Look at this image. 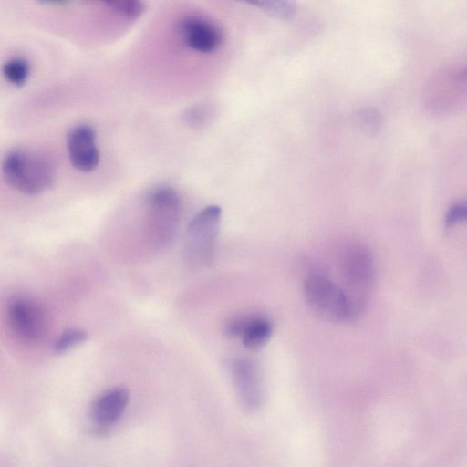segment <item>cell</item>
Masks as SVG:
<instances>
[{
    "label": "cell",
    "mask_w": 467,
    "mask_h": 467,
    "mask_svg": "<svg viewBox=\"0 0 467 467\" xmlns=\"http://www.w3.org/2000/svg\"><path fill=\"white\" fill-rule=\"evenodd\" d=\"M466 94V63L456 60L440 67L430 77L423 89V102L431 114L446 117L464 106Z\"/></svg>",
    "instance_id": "6da1fadb"
},
{
    "label": "cell",
    "mask_w": 467,
    "mask_h": 467,
    "mask_svg": "<svg viewBox=\"0 0 467 467\" xmlns=\"http://www.w3.org/2000/svg\"><path fill=\"white\" fill-rule=\"evenodd\" d=\"M3 176L8 185L28 195L48 190L55 182V169L48 159L23 149L8 151L2 162Z\"/></svg>",
    "instance_id": "7a4b0ae2"
},
{
    "label": "cell",
    "mask_w": 467,
    "mask_h": 467,
    "mask_svg": "<svg viewBox=\"0 0 467 467\" xmlns=\"http://www.w3.org/2000/svg\"><path fill=\"white\" fill-rule=\"evenodd\" d=\"M341 271L345 291L358 318L367 307L376 282V265L369 249L352 244L343 254Z\"/></svg>",
    "instance_id": "3957f363"
},
{
    "label": "cell",
    "mask_w": 467,
    "mask_h": 467,
    "mask_svg": "<svg viewBox=\"0 0 467 467\" xmlns=\"http://www.w3.org/2000/svg\"><path fill=\"white\" fill-rule=\"evenodd\" d=\"M302 291L306 306L320 318L334 323L357 319L343 288L326 275L309 273L303 281Z\"/></svg>",
    "instance_id": "277c9868"
},
{
    "label": "cell",
    "mask_w": 467,
    "mask_h": 467,
    "mask_svg": "<svg viewBox=\"0 0 467 467\" xmlns=\"http://www.w3.org/2000/svg\"><path fill=\"white\" fill-rule=\"evenodd\" d=\"M146 233L151 244L163 247L175 237L181 222L178 193L171 187L155 189L147 199Z\"/></svg>",
    "instance_id": "5b68a950"
},
{
    "label": "cell",
    "mask_w": 467,
    "mask_h": 467,
    "mask_svg": "<svg viewBox=\"0 0 467 467\" xmlns=\"http://www.w3.org/2000/svg\"><path fill=\"white\" fill-rule=\"evenodd\" d=\"M221 208L210 205L199 212L190 222L184 242V257L193 268L213 264L220 230Z\"/></svg>",
    "instance_id": "8992f818"
},
{
    "label": "cell",
    "mask_w": 467,
    "mask_h": 467,
    "mask_svg": "<svg viewBox=\"0 0 467 467\" xmlns=\"http://www.w3.org/2000/svg\"><path fill=\"white\" fill-rule=\"evenodd\" d=\"M176 32L186 47L200 54L215 52L223 41L221 28L213 21L200 16L182 17L177 22Z\"/></svg>",
    "instance_id": "52a82bcc"
},
{
    "label": "cell",
    "mask_w": 467,
    "mask_h": 467,
    "mask_svg": "<svg viewBox=\"0 0 467 467\" xmlns=\"http://www.w3.org/2000/svg\"><path fill=\"white\" fill-rule=\"evenodd\" d=\"M231 373L243 408L251 412L259 410L264 402V387L257 364L246 358L234 359Z\"/></svg>",
    "instance_id": "ba28073f"
},
{
    "label": "cell",
    "mask_w": 467,
    "mask_h": 467,
    "mask_svg": "<svg viewBox=\"0 0 467 467\" xmlns=\"http://www.w3.org/2000/svg\"><path fill=\"white\" fill-rule=\"evenodd\" d=\"M7 313L12 330L22 341L34 343L42 337L44 315L35 302L24 297L15 298L10 302Z\"/></svg>",
    "instance_id": "9c48e42d"
},
{
    "label": "cell",
    "mask_w": 467,
    "mask_h": 467,
    "mask_svg": "<svg viewBox=\"0 0 467 467\" xmlns=\"http://www.w3.org/2000/svg\"><path fill=\"white\" fill-rule=\"evenodd\" d=\"M67 149L72 165L80 171H91L99 162L96 133L92 127L80 124L74 127L67 136Z\"/></svg>",
    "instance_id": "30bf717a"
},
{
    "label": "cell",
    "mask_w": 467,
    "mask_h": 467,
    "mask_svg": "<svg viewBox=\"0 0 467 467\" xmlns=\"http://www.w3.org/2000/svg\"><path fill=\"white\" fill-rule=\"evenodd\" d=\"M129 397V390L123 387L109 389L99 396L91 409L95 423L101 428L116 423L125 411Z\"/></svg>",
    "instance_id": "8fae6325"
},
{
    "label": "cell",
    "mask_w": 467,
    "mask_h": 467,
    "mask_svg": "<svg viewBox=\"0 0 467 467\" xmlns=\"http://www.w3.org/2000/svg\"><path fill=\"white\" fill-rule=\"evenodd\" d=\"M272 333L273 325L266 317L259 314H245L239 337L244 348L257 350L268 342Z\"/></svg>",
    "instance_id": "7c38bea8"
},
{
    "label": "cell",
    "mask_w": 467,
    "mask_h": 467,
    "mask_svg": "<svg viewBox=\"0 0 467 467\" xmlns=\"http://www.w3.org/2000/svg\"><path fill=\"white\" fill-rule=\"evenodd\" d=\"M279 20H290L296 13V0H236Z\"/></svg>",
    "instance_id": "4fadbf2b"
},
{
    "label": "cell",
    "mask_w": 467,
    "mask_h": 467,
    "mask_svg": "<svg viewBox=\"0 0 467 467\" xmlns=\"http://www.w3.org/2000/svg\"><path fill=\"white\" fill-rule=\"evenodd\" d=\"M5 78L14 86H23L30 74L28 61L22 57H15L6 61L2 67Z\"/></svg>",
    "instance_id": "5bb4252c"
},
{
    "label": "cell",
    "mask_w": 467,
    "mask_h": 467,
    "mask_svg": "<svg viewBox=\"0 0 467 467\" xmlns=\"http://www.w3.org/2000/svg\"><path fill=\"white\" fill-rule=\"evenodd\" d=\"M98 2L105 5L110 9L114 10L122 16L130 19L136 20L140 17L144 11L145 5L142 0H88Z\"/></svg>",
    "instance_id": "9a60e30c"
},
{
    "label": "cell",
    "mask_w": 467,
    "mask_h": 467,
    "mask_svg": "<svg viewBox=\"0 0 467 467\" xmlns=\"http://www.w3.org/2000/svg\"><path fill=\"white\" fill-rule=\"evenodd\" d=\"M88 334L78 328L64 331L55 342L54 349L57 353H64L84 342Z\"/></svg>",
    "instance_id": "2e32d148"
},
{
    "label": "cell",
    "mask_w": 467,
    "mask_h": 467,
    "mask_svg": "<svg viewBox=\"0 0 467 467\" xmlns=\"http://www.w3.org/2000/svg\"><path fill=\"white\" fill-rule=\"evenodd\" d=\"M466 214L467 207L464 202H457L452 204L445 215V226L447 228L453 227L459 223L464 221Z\"/></svg>",
    "instance_id": "e0dca14e"
},
{
    "label": "cell",
    "mask_w": 467,
    "mask_h": 467,
    "mask_svg": "<svg viewBox=\"0 0 467 467\" xmlns=\"http://www.w3.org/2000/svg\"><path fill=\"white\" fill-rule=\"evenodd\" d=\"M213 109L211 106L207 104L198 105L192 107L186 113V119L192 125H200L202 122H205L207 119L212 115Z\"/></svg>",
    "instance_id": "ac0fdd59"
},
{
    "label": "cell",
    "mask_w": 467,
    "mask_h": 467,
    "mask_svg": "<svg viewBox=\"0 0 467 467\" xmlns=\"http://www.w3.org/2000/svg\"><path fill=\"white\" fill-rule=\"evenodd\" d=\"M359 117L363 124L372 130L379 124V115L373 109H365L359 113Z\"/></svg>",
    "instance_id": "d6986e66"
},
{
    "label": "cell",
    "mask_w": 467,
    "mask_h": 467,
    "mask_svg": "<svg viewBox=\"0 0 467 467\" xmlns=\"http://www.w3.org/2000/svg\"><path fill=\"white\" fill-rule=\"evenodd\" d=\"M36 1L40 4H45V5H50V4L51 5H63V4H67L70 0H36Z\"/></svg>",
    "instance_id": "ffe728a7"
}]
</instances>
